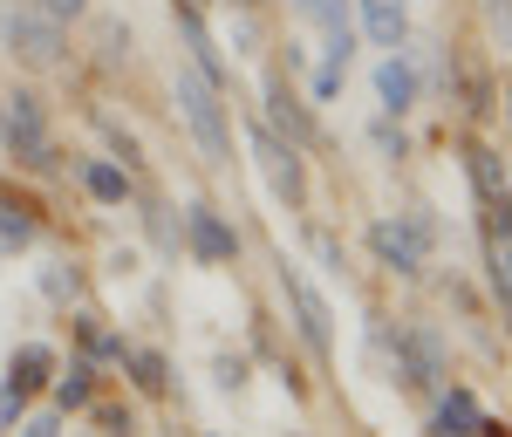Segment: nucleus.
<instances>
[{"instance_id": "bb28decb", "label": "nucleus", "mask_w": 512, "mask_h": 437, "mask_svg": "<svg viewBox=\"0 0 512 437\" xmlns=\"http://www.w3.org/2000/svg\"><path fill=\"white\" fill-rule=\"evenodd\" d=\"M315 253H321V267H328V274H342V246H335V239H328V233L315 239Z\"/></svg>"}, {"instance_id": "f03ea898", "label": "nucleus", "mask_w": 512, "mask_h": 437, "mask_svg": "<svg viewBox=\"0 0 512 437\" xmlns=\"http://www.w3.org/2000/svg\"><path fill=\"white\" fill-rule=\"evenodd\" d=\"M178 110L192 123L198 151L212 164H233V130H226V103H219V82L198 76V69H178Z\"/></svg>"}, {"instance_id": "2eb2a0df", "label": "nucleus", "mask_w": 512, "mask_h": 437, "mask_svg": "<svg viewBox=\"0 0 512 437\" xmlns=\"http://www.w3.org/2000/svg\"><path fill=\"white\" fill-rule=\"evenodd\" d=\"M465 171H472L478 199H499V192H506V158H499V151H485V144H472V151H465Z\"/></svg>"}, {"instance_id": "39448f33", "label": "nucleus", "mask_w": 512, "mask_h": 437, "mask_svg": "<svg viewBox=\"0 0 512 437\" xmlns=\"http://www.w3.org/2000/svg\"><path fill=\"white\" fill-rule=\"evenodd\" d=\"M0 137H7L14 158L48 164V117H41V96H28V89L0 96Z\"/></svg>"}, {"instance_id": "6e6552de", "label": "nucleus", "mask_w": 512, "mask_h": 437, "mask_svg": "<svg viewBox=\"0 0 512 437\" xmlns=\"http://www.w3.org/2000/svg\"><path fill=\"white\" fill-rule=\"evenodd\" d=\"M417 89H424V82H417V62L390 48L383 69H376V103H383V117H403V110L417 103Z\"/></svg>"}, {"instance_id": "1a4fd4ad", "label": "nucleus", "mask_w": 512, "mask_h": 437, "mask_svg": "<svg viewBox=\"0 0 512 437\" xmlns=\"http://www.w3.org/2000/svg\"><path fill=\"white\" fill-rule=\"evenodd\" d=\"M485 431V410H478L472 390H444L437 397V417H431V437H478Z\"/></svg>"}, {"instance_id": "5701e85b", "label": "nucleus", "mask_w": 512, "mask_h": 437, "mask_svg": "<svg viewBox=\"0 0 512 437\" xmlns=\"http://www.w3.org/2000/svg\"><path fill=\"white\" fill-rule=\"evenodd\" d=\"M82 342H89V356H123V342H117V335H103L96 321H82Z\"/></svg>"}, {"instance_id": "9b49d317", "label": "nucleus", "mask_w": 512, "mask_h": 437, "mask_svg": "<svg viewBox=\"0 0 512 437\" xmlns=\"http://www.w3.org/2000/svg\"><path fill=\"white\" fill-rule=\"evenodd\" d=\"M171 21H178V35H185V48H192L198 76H212V82H219V48H212V28H205V14H198L192 0H185V7H171Z\"/></svg>"}, {"instance_id": "f8f14e48", "label": "nucleus", "mask_w": 512, "mask_h": 437, "mask_svg": "<svg viewBox=\"0 0 512 437\" xmlns=\"http://www.w3.org/2000/svg\"><path fill=\"white\" fill-rule=\"evenodd\" d=\"M267 130H287V144H315V123H308V110L280 89V82H267Z\"/></svg>"}, {"instance_id": "412c9836", "label": "nucleus", "mask_w": 512, "mask_h": 437, "mask_svg": "<svg viewBox=\"0 0 512 437\" xmlns=\"http://www.w3.org/2000/svg\"><path fill=\"white\" fill-rule=\"evenodd\" d=\"M21 417H28V397H21L14 383H0V431H14Z\"/></svg>"}, {"instance_id": "20e7f679", "label": "nucleus", "mask_w": 512, "mask_h": 437, "mask_svg": "<svg viewBox=\"0 0 512 437\" xmlns=\"http://www.w3.org/2000/svg\"><path fill=\"white\" fill-rule=\"evenodd\" d=\"M253 164H260V178H267V192H274L280 205H308V164H301V144H287L280 130H267V123H253Z\"/></svg>"}, {"instance_id": "a878e982", "label": "nucleus", "mask_w": 512, "mask_h": 437, "mask_svg": "<svg viewBox=\"0 0 512 437\" xmlns=\"http://www.w3.org/2000/svg\"><path fill=\"white\" fill-rule=\"evenodd\" d=\"M41 7H48L55 21H76V14H89V0H41Z\"/></svg>"}, {"instance_id": "c85d7f7f", "label": "nucleus", "mask_w": 512, "mask_h": 437, "mask_svg": "<svg viewBox=\"0 0 512 437\" xmlns=\"http://www.w3.org/2000/svg\"><path fill=\"white\" fill-rule=\"evenodd\" d=\"M239 7H246V0H239Z\"/></svg>"}, {"instance_id": "f3484780", "label": "nucleus", "mask_w": 512, "mask_h": 437, "mask_svg": "<svg viewBox=\"0 0 512 437\" xmlns=\"http://www.w3.org/2000/svg\"><path fill=\"white\" fill-rule=\"evenodd\" d=\"M28 246H35V219H28V212H14V205H0V260L28 253Z\"/></svg>"}, {"instance_id": "423d86ee", "label": "nucleus", "mask_w": 512, "mask_h": 437, "mask_svg": "<svg viewBox=\"0 0 512 437\" xmlns=\"http://www.w3.org/2000/svg\"><path fill=\"white\" fill-rule=\"evenodd\" d=\"M280 287H287V301H294V321H301L308 349H315V356H328V349H335V328H328L335 315H328V301L308 287V274H301V267H280Z\"/></svg>"}, {"instance_id": "a211bd4d", "label": "nucleus", "mask_w": 512, "mask_h": 437, "mask_svg": "<svg viewBox=\"0 0 512 437\" xmlns=\"http://www.w3.org/2000/svg\"><path fill=\"white\" fill-rule=\"evenodd\" d=\"M130 369H137V383H144L151 397H164V390H171V362H164L158 349H137V356H130Z\"/></svg>"}, {"instance_id": "aec40b11", "label": "nucleus", "mask_w": 512, "mask_h": 437, "mask_svg": "<svg viewBox=\"0 0 512 437\" xmlns=\"http://www.w3.org/2000/svg\"><path fill=\"white\" fill-rule=\"evenodd\" d=\"M14 431L21 437H62V410H35V417H21Z\"/></svg>"}, {"instance_id": "4be33fe9", "label": "nucleus", "mask_w": 512, "mask_h": 437, "mask_svg": "<svg viewBox=\"0 0 512 437\" xmlns=\"http://www.w3.org/2000/svg\"><path fill=\"white\" fill-rule=\"evenodd\" d=\"M369 144H376L383 158H403V151H410V144H403V130H396L390 117H383V123H376V130H369Z\"/></svg>"}, {"instance_id": "dca6fc26", "label": "nucleus", "mask_w": 512, "mask_h": 437, "mask_svg": "<svg viewBox=\"0 0 512 437\" xmlns=\"http://www.w3.org/2000/svg\"><path fill=\"white\" fill-rule=\"evenodd\" d=\"M89 397H96V369L89 362H69L62 383H55V410H82Z\"/></svg>"}, {"instance_id": "0eeeda50", "label": "nucleus", "mask_w": 512, "mask_h": 437, "mask_svg": "<svg viewBox=\"0 0 512 437\" xmlns=\"http://www.w3.org/2000/svg\"><path fill=\"white\" fill-rule=\"evenodd\" d=\"M185 246H192V260H205V267L239 260V233L212 212V205H192V219H185Z\"/></svg>"}, {"instance_id": "393cba45", "label": "nucleus", "mask_w": 512, "mask_h": 437, "mask_svg": "<svg viewBox=\"0 0 512 437\" xmlns=\"http://www.w3.org/2000/svg\"><path fill=\"white\" fill-rule=\"evenodd\" d=\"M41 287H48L55 301H69V294H76V274H62V267H48V274H41Z\"/></svg>"}, {"instance_id": "7ed1b4c3", "label": "nucleus", "mask_w": 512, "mask_h": 437, "mask_svg": "<svg viewBox=\"0 0 512 437\" xmlns=\"http://www.w3.org/2000/svg\"><path fill=\"white\" fill-rule=\"evenodd\" d=\"M431 219L424 212H390V219H376L369 226V253H376V267H390V274H424L431 267Z\"/></svg>"}, {"instance_id": "f257e3e1", "label": "nucleus", "mask_w": 512, "mask_h": 437, "mask_svg": "<svg viewBox=\"0 0 512 437\" xmlns=\"http://www.w3.org/2000/svg\"><path fill=\"white\" fill-rule=\"evenodd\" d=\"M0 48L28 69H55L62 62V21L35 0H0Z\"/></svg>"}, {"instance_id": "6ab92c4d", "label": "nucleus", "mask_w": 512, "mask_h": 437, "mask_svg": "<svg viewBox=\"0 0 512 437\" xmlns=\"http://www.w3.org/2000/svg\"><path fill=\"white\" fill-rule=\"evenodd\" d=\"M294 14H308L321 28H349V7H342V0H294Z\"/></svg>"}, {"instance_id": "ddd939ff", "label": "nucleus", "mask_w": 512, "mask_h": 437, "mask_svg": "<svg viewBox=\"0 0 512 437\" xmlns=\"http://www.w3.org/2000/svg\"><path fill=\"white\" fill-rule=\"evenodd\" d=\"M48 369H55V349H48V342H21V349L7 356V383L28 397V390H41V383H48Z\"/></svg>"}, {"instance_id": "b1692460", "label": "nucleus", "mask_w": 512, "mask_h": 437, "mask_svg": "<svg viewBox=\"0 0 512 437\" xmlns=\"http://www.w3.org/2000/svg\"><path fill=\"white\" fill-rule=\"evenodd\" d=\"M342 76H349V69H335V62H321V76H315V96H321V103H328V96H342Z\"/></svg>"}, {"instance_id": "4468645a", "label": "nucleus", "mask_w": 512, "mask_h": 437, "mask_svg": "<svg viewBox=\"0 0 512 437\" xmlns=\"http://www.w3.org/2000/svg\"><path fill=\"white\" fill-rule=\"evenodd\" d=\"M82 185H89V199H96V205H123V199H130V171L110 164V158L82 164Z\"/></svg>"}, {"instance_id": "cd10ccee", "label": "nucleus", "mask_w": 512, "mask_h": 437, "mask_svg": "<svg viewBox=\"0 0 512 437\" xmlns=\"http://www.w3.org/2000/svg\"><path fill=\"white\" fill-rule=\"evenodd\" d=\"M492 28H512V0H492Z\"/></svg>"}, {"instance_id": "9d476101", "label": "nucleus", "mask_w": 512, "mask_h": 437, "mask_svg": "<svg viewBox=\"0 0 512 437\" xmlns=\"http://www.w3.org/2000/svg\"><path fill=\"white\" fill-rule=\"evenodd\" d=\"M362 28H369L376 48H403V35H410V7H403V0H362Z\"/></svg>"}]
</instances>
